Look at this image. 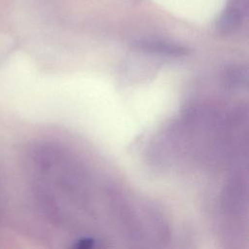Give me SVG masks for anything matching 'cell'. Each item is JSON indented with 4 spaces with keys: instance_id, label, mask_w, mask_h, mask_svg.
I'll return each instance as SVG.
<instances>
[{
    "instance_id": "cell-1",
    "label": "cell",
    "mask_w": 249,
    "mask_h": 249,
    "mask_svg": "<svg viewBox=\"0 0 249 249\" xmlns=\"http://www.w3.org/2000/svg\"><path fill=\"white\" fill-rule=\"evenodd\" d=\"M137 47L153 52V53H162L166 55H183L186 53V50L180 46L177 45H172L169 43L165 42H155V41H145V42H139L137 44Z\"/></svg>"
},
{
    "instance_id": "cell-2",
    "label": "cell",
    "mask_w": 249,
    "mask_h": 249,
    "mask_svg": "<svg viewBox=\"0 0 249 249\" xmlns=\"http://www.w3.org/2000/svg\"><path fill=\"white\" fill-rule=\"evenodd\" d=\"M93 245H94V239L85 237V238H81V239L77 240L74 247L85 249V248H91Z\"/></svg>"
}]
</instances>
